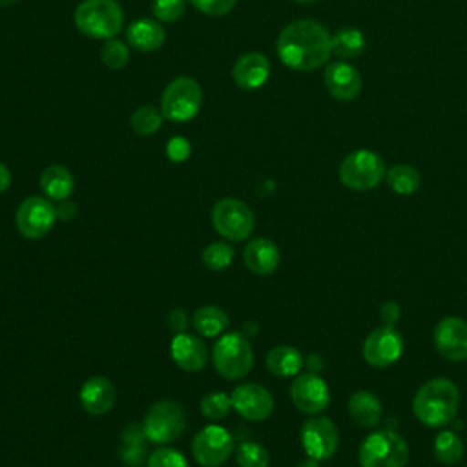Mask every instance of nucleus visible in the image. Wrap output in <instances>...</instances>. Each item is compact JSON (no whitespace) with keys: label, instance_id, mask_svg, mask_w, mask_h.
<instances>
[{"label":"nucleus","instance_id":"obj_42","mask_svg":"<svg viewBox=\"0 0 467 467\" xmlns=\"http://www.w3.org/2000/svg\"><path fill=\"white\" fill-rule=\"evenodd\" d=\"M297 467H321V465H319V460L306 456L305 460H301V462L297 463Z\"/></svg>","mask_w":467,"mask_h":467},{"label":"nucleus","instance_id":"obj_7","mask_svg":"<svg viewBox=\"0 0 467 467\" xmlns=\"http://www.w3.org/2000/svg\"><path fill=\"white\" fill-rule=\"evenodd\" d=\"M201 102L202 91L199 82L192 77H177L162 91L161 111L171 122H188L199 113Z\"/></svg>","mask_w":467,"mask_h":467},{"label":"nucleus","instance_id":"obj_18","mask_svg":"<svg viewBox=\"0 0 467 467\" xmlns=\"http://www.w3.org/2000/svg\"><path fill=\"white\" fill-rule=\"evenodd\" d=\"M170 352L177 367L186 372H199L208 363V348L193 334H186V332L175 334L170 345Z\"/></svg>","mask_w":467,"mask_h":467},{"label":"nucleus","instance_id":"obj_38","mask_svg":"<svg viewBox=\"0 0 467 467\" xmlns=\"http://www.w3.org/2000/svg\"><path fill=\"white\" fill-rule=\"evenodd\" d=\"M166 153L171 161L175 162H181V161H186L188 155H190V144L186 139L182 137H173L168 146H166Z\"/></svg>","mask_w":467,"mask_h":467},{"label":"nucleus","instance_id":"obj_30","mask_svg":"<svg viewBox=\"0 0 467 467\" xmlns=\"http://www.w3.org/2000/svg\"><path fill=\"white\" fill-rule=\"evenodd\" d=\"M162 111H159L153 106H140L131 115V128L137 135H153L162 126Z\"/></svg>","mask_w":467,"mask_h":467},{"label":"nucleus","instance_id":"obj_41","mask_svg":"<svg viewBox=\"0 0 467 467\" xmlns=\"http://www.w3.org/2000/svg\"><path fill=\"white\" fill-rule=\"evenodd\" d=\"M9 184H11V171L4 162H0V193H4L9 188Z\"/></svg>","mask_w":467,"mask_h":467},{"label":"nucleus","instance_id":"obj_16","mask_svg":"<svg viewBox=\"0 0 467 467\" xmlns=\"http://www.w3.org/2000/svg\"><path fill=\"white\" fill-rule=\"evenodd\" d=\"M232 409L248 421H263L274 410V398L268 389L259 383H241L232 394Z\"/></svg>","mask_w":467,"mask_h":467},{"label":"nucleus","instance_id":"obj_32","mask_svg":"<svg viewBox=\"0 0 467 467\" xmlns=\"http://www.w3.org/2000/svg\"><path fill=\"white\" fill-rule=\"evenodd\" d=\"M235 462L239 467H268L270 454L257 441H241L235 449Z\"/></svg>","mask_w":467,"mask_h":467},{"label":"nucleus","instance_id":"obj_29","mask_svg":"<svg viewBox=\"0 0 467 467\" xmlns=\"http://www.w3.org/2000/svg\"><path fill=\"white\" fill-rule=\"evenodd\" d=\"M432 452L440 463L454 465L463 458V441L454 431H441L434 436Z\"/></svg>","mask_w":467,"mask_h":467},{"label":"nucleus","instance_id":"obj_33","mask_svg":"<svg viewBox=\"0 0 467 467\" xmlns=\"http://www.w3.org/2000/svg\"><path fill=\"white\" fill-rule=\"evenodd\" d=\"M232 409V400L224 392H210L201 400V412L204 418L215 421L226 418Z\"/></svg>","mask_w":467,"mask_h":467},{"label":"nucleus","instance_id":"obj_10","mask_svg":"<svg viewBox=\"0 0 467 467\" xmlns=\"http://www.w3.org/2000/svg\"><path fill=\"white\" fill-rule=\"evenodd\" d=\"M403 336L394 325H381L368 332L363 339V359L374 368H387L394 365L403 354Z\"/></svg>","mask_w":467,"mask_h":467},{"label":"nucleus","instance_id":"obj_12","mask_svg":"<svg viewBox=\"0 0 467 467\" xmlns=\"http://www.w3.org/2000/svg\"><path fill=\"white\" fill-rule=\"evenodd\" d=\"M234 436L221 425H206L192 443V454L202 467H219L234 452Z\"/></svg>","mask_w":467,"mask_h":467},{"label":"nucleus","instance_id":"obj_17","mask_svg":"<svg viewBox=\"0 0 467 467\" xmlns=\"http://www.w3.org/2000/svg\"><path fill=\"white\" fill-rule=\"evenodd\" d=\"M325 88L336 100L348 102L361 91V75L347 60L330 62L325 69Z\"/></svg>","mask_w":467,"mask_h":467},{"label":"nucleus","instance_id":"obj_14","mask_svg":"<svg viewBox=\"0 0 467 467\" xmlns=\"http://www.w3.org/2000/svg\"><path fill=\"white\" fill-rule=\"evenodd\" d=\"M290 400L305 414H319L328 407L330 389L317 372L297 374L290 385Z\"/></svg>","mask_w":467,"mask_h":467},{"label":"nucleus","instance_id":"obj_5","mask_svg":"<svg viewBox=\"0 0 467 467\" xmlns=\"http://www.w3.org/2000/svg\"><path fill=\"white\" fill-rule=\"evenodd\" d=\"M212 359L215 370L223 378L241 379L254 365V350L243 332H226L213 345Z\"/></svg>","mask_w":467,"mask_h":467},{"label":"nucleus","instance_id":"obj_24","mask_svg":"<svg viewBox=\"0 0 467 467\" xmlns=\"http://www.w3.org/2000/svg\"><path fill=\"white\" fill-rule=\"evenodd\" d=\"M305 365L303 354L292 345H277L266 354V367L277 378H292Z\"/></svg>","mask_w":467,"mask_h":467},{"label":"nucleus","instance_id":"obj_34","mask_svg":"<svg viewBox=\"0 0 467 467\" xmlns=\"http://www.w3.org/2000/svg\"><path fill=\"white\" fill-rule=\"evenodd\" d=\"M100 58L106 67L109 69H120L126 66L130 58V51L124 42L117 38H108L100 49Z\"/></svg>","mask_w":467,"mask_h":467},{"label":"nucleus","instance_id":"obj_44","mask_svg":"<svg viewBox=\"0 0 467 467\" xmlns=\"http://www.w3.org/2000/svg\"><path fill=\"white\" fill-rule=\"evenodd\" d=\"M294 2H299V4H305V2H314V0H294Z\"/></svg>","mask_w":467,"mask_h":467},{"label":"nucleus","instance_id":"obj_36","mask_svg":"<svg viewBox=\"0 0 467 467\" xmlns=\"http://www.w3.org/2000/svg\"><path fill=\"white\" fill-rule=\"evenodd\" d=\"M184 0H153V16L161 22H177L184 15Z\"/></svg>","mask_w":467,"mask_h":467},{"label":"nucleus","instance_id":"obj_21","mask_svg":"<svg viewBox=\"0 0 467 467\" xmlns=\"http://www.w3.org/2000/svg\"><path fill=\"white\" fill-rule=\"evenodd\" d=\"M78 398L86 412L93 416H104L115 405V389L109 379L93 376L84 381Z\"/></svg>","mask_w":467,"mask_h":467},{"label":"nucleus","instance_id":"obj_6","mask_svg":"<svg viewBox=\"0 0 467 467\" xmlns=\"http://www.w3.org/2000/svg\"><path fill=\"white\" fill-rule=\"evenodd\" d=\"M337 173L343 186L356 192H365L376 188L385 179L387 168L376 151L356 150L343 157Z\"/></svg>","mask_w":467,"mask_h":467},{"label":"nucleus","instance_id":"obj_25","mask_svg":"<svg viewBox=\"0 0 467 467\" xmlns=\"http://www.w3.org/2000/svg\"><path fill=\"white\" fill-rule=\"evenodd\" d=\"M73 175L60 164L47 166L40 175V188L51 201H66L73 192Z\"/></svg>","mask_w":467,"mask_h":467},{"label":"nucleus","instance_id":"obj_40","mask_svg":"<svg viewBox=\"0 0 467 467\" xmlns=\"http://www.w3.org/2000/svg\"><path fill=\"white\" fill-rule=\"evenodd\" d=\"M168 323L171 327V330H175L177 334L179 332H184L186 328V316H184V310H173L168 317Z\"/></svg>","mask_w":467,"mask_h":467},{"label":"nucleus","instance_id":"obj_8","mask_svg":"<svg viewBox=\"0 0 467 467\" xmlns=\"http://www.w3.org/2000/svg\"><path fill=\"white\" fill-rule=\"evenodd\" d=\"M212 224L221 237L237 243L252 235L255 217L246 202L234 197H224L212 208Z\"/></svg>","mask_w":467,"mask_h":467},{"label":"nucleus","instance_id":"obj_9","mask_svg":"<svg viewBox=\"0 0 467 467\" xmlns=\"http://www.w3.org/2000/svg\"><path fill=\"white\" fill-rule=\"evenodd\" d=\"M184 410L173 400H161L153 403L142 423L144 436L153 443H171L175 441L184 431Z\"/></svg>","mask_w":467,"mask_h":467},{"label":"nucleus","instance_id":"obj_28","mask_svg":"<svg viewBox=\"0 0 467 467\" xmlns=\"http://www.w3.org/2000/svg\"><path fill=\"white\" fill-rule=\"evenodd\" d=\"M385 181L389 188L398 195H410L421 184L420 171L410 164H394L387 170Z\"/></svg>","mask_w":467,"mask_h":467},{"label":"nucleus","instance_id":"obj_23","mask_svg":"<svg viewBox=\"0 0 467 467\" xmlns=\"http://www.w3.org/2000/svg\"><path fill=\"white\" fill-rule=\"evenodd\" d=\"M166 33L157 20L139 18L126 27V42L137 51H155L164 44Z\"/></svg>","mask_w":467,"mask_h":467},{"label":"nucleus","instance_id":"obj_3","mask_svg":"<svg viewBox=\"0 0 467 467\" xmlns=\"http://www.w3.org/2000/svg\"><path fill=\"white\" fill-rule=\"evenodd\" d=\"M75 26L89 38H115L124 26L122 7L117 0H82L75 9Z\"/></svg>","mask_w":467,"mask_h":467},{"label":"nucleus","instance_id":"obj_26","mask_svg":"<svg viewBox=\"0 0 467 467\" xmlns=\"http://www.w3.org/2000/svg\"><path fill=\"white\" fill-rule=\"evenodd\" d=\"M367 46L365 35L356 27H341L330 36V51L341 60L358 58Z\"/></svg>","mask_w":467,"mask_h":467},{"label":"nucleus","instance_id":"obj_31","mask_svg":"<svg viewBox=\"0 0 467 467\" xmlns=\"http://www.w3.org/2000/svg\"><path fill=\"white\" fill-rule=\"evenodd\" d=\"M234 255H235V252H234L232 244H228L224 241H215V243H210L202 250V263L208 270L221 272L232 265Z\"/></svg>","mask_w":467,"mask_h":467},{"label":"nucleus","instance_id":"obj_43","mask_svg":"<svg viewBox=\"0 0 467 467\" xmlns=\"http://www.w3.org/2000/svg\"><path fill=\"white\" fill-rule=\"evenodd\" d=\"M16 0H0V7H7V5H11V4H15Z\"/></svg>","mask_w":467,"mask_h":467},{"label":"nucleus","instance_id":"obj_35","mask_svg":"<svg viewBox=\"0 0 467 467\" xmlns=\"http://www.w3.org/2000/svg\"><path fill=\"white\" fill-rule=\"evenodd\" d=\"M148 467H190L184 454L179 452L173 447H157L150 458H148Z\"/></svg>","mask_w":467,"mask_h":467},{"label":"nucleus","instance_id":"obj_37","mask_svg":"<svg viewBox=\"0 0 467 467\" xmlns=\"http://www.w3.org/2000/svg\"><path fill=\"white\" fill-rule=\"evenodd\" d=\"M190 2L195 9H199L204 15H210V16L228 15L237 4V0H190Z\"/></svg>","mask_w":467,"mask_h":467},{"label":"nucleus","instance_id":"obj_27","mask_svg":"<svg viewBox=\"0 0 467 467\" xmlns=\"http://www.w3.org/2000/svg\"><path fill=\"white\" fill-rule=\"evenodd\" d=\"M192 325L201 336L215 337L228 328L230 319L223 308L213 306V305H204L193 312Z\"/></svg>","mask_w":467,"mask_h":467},{"label":"nucleus","instance_id":"obj_1","mask_svg":"<svg viewBox=\"0 0 467 467\" xmlns=\"http://www.w3.org/2000/svg\"><path fill=\"white\" fill-rule=\"evenodd\" d=\"M275 51L286 67L312 71L321 67L332 55L330 35L316 20H294L281 29Z\"/></svg>","mask_w":467,"mask_h":467},{"label":"nucleus","instance_id":"obj_19","mask_svg":"<svg viewBox=\"0 0 467 467\" xmlns=\"http://www.w3.org/2000/svg\"><path fill=\"white\" fill-rule=\"evenodd\" d=\"M270 75V62L259 51H250L239 57L234 64V82L241 89H257L261 88Z\"/></svg>","mask_w":467,"mask_h":467},{"label":"nucleus","instance_id":"obj_2","mask_svg":"<svg viewBox=\"0 0 467 467\" xmlns=\"http://www.w3.org/2000/svg\"><path fill=\"white\" fill-rule=\"evenodd\" d=\"M460 407V390L447 378H432L425 381L412 398V412L416 420L427 427L449 425Z\"/></svg>","mask_w":467,"mask_h":467},{"label":"nucleus","instance_id":"obj_22","mask_svg":"<svg viewBox=\"0 0 467 467\" xmlns=\"http://www.w3.org/2000/svg\"><path fill=\"white\" fill-rule=\"evenodd\" d=\"M347 410L352 421L365 429H376L383 420V405L370 390H356L348 398Z\"/></svg>","mask_w":467,"mask_h":467},{"label":"nucleus","instance_id":"obj_13","mask_svg":"<svg viewBox=\"0 0 467 467\" xmlns=\"http://www.w3.org/2000/svg\"><path fill=\"white\" fill-rule=\"evenodd\" d=\"M55 219H57L55 206L47 199L36 197V195L24 199L18 204L16 215H15L16 230L26 239H40L47 235L55 224Z\"/></svg>","mask_w":467,"mask_h":467},{"label":"nucleus","instance_id":"obj_11","mask_svg":"<svg viewBox=\"0 0 467 467\" xmlns=\"http://www.w3.org/2000/svg\"><path fill=\"white\" fill-rule=\"evenodd\" d=\"M299 440L306 456L323 462L336 454L339 445V432L330 418L314 414L301 425Z\"/></svg>","mask_w":467,"mask_h":467},{"label":"nucleus","instance_id":"obj_4","mask_svg":"<svg viewBox=\"0 0 467 467\" xmlns=\"http://www.w3.org/2000/svg\"><path fill=\"white\" fill-rule=\"evenodd\" d=\"M409 454V445L401 434L390 429H379L363 438L358 460L361 467H405Z\"/></svg>","mask_w":467,"mask_h":467},{"label":"nucleus","instance_id":"obj_20","mask_svg":"<svg viewBox=\"0 0 467 467\" xmlns=\"http://www.w3.org/2000/svg\"><path fill=\"white\" fill-rule=\"evenodd\" d=\"M243 259H244L246 268L252 274L268 275L277 270L281 255H279V248L275 246L274 241H270L266 237H255L246 243V246L243 250Z\"/></svg>","mask_w":467,"mask_h":467},{"label":"nucleus","instance_id":"obj_39","mask_svg":"<svg viewBox=\"0 0 467 467\" xmlns=\"http://www.w3.org/2000/svg\"><path fill=\"white\" fill-rule=\"evenodd\" d=\"M379 317L383 325H396V321L400 319V305L396 301H385L379 306Z\"/></svg>","mask_w":467,"mask_h":467},{"label":"nucleus","instance_id":"obj_15","mask_svg":"<svg viewBox=\"0 0 467 467\" xmlns=\"http://www.w3.org/2000/svg\"><path fill=\"white\" fill-rule=\"evenodd\" d=\"M432 341L443 359L454 363L467 359V321L456 316L440 319L434 327Z\"/></svg>","mask_w":467,"mask_h":467}]
</instances>
